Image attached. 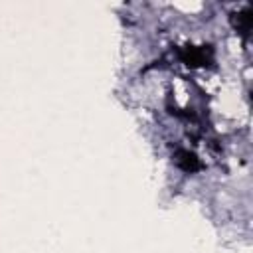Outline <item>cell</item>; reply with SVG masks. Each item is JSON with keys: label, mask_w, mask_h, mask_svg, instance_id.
<instances>
[{"label": "cell", "mask_w": 253, "mask_h": 253, "mask_svg": "<svg viewBox=\"0 0 253 253\" xmlns=\"http://www.w3.org/2000/svg\"><path fill=\"white\" fill-rule=\"evenodd\" d=\"M180 59L188 65V67H202V65H210L213 59V49L211 45H186L178 51Z\"/></svg>", "instance_id": "1"}, {"label": "cell", "mask_w": 253, "mask_h": 253, "mask_svg": "<svg viewBox=\"0 0 253 253\" xmlns=\"http://www.w3.org/2000/svg\"><path fill=\"white\" fill-rule=\"evenodd\" d=\"M174 162H176V166H178L180 170H184L186 174H194V172H198V170L204 168V164L200 162V158H198L194 152L184 150V148L176 150V154H174Z\"/></svg>", "instance_id": "2"}, {"label": "cell", "mask_w": 253, "mask_h": 253, "mask_svg": "<svg viewBox=\"0 0 253 253\" xmlns=\"http://www.w3.org/2000/svg\"><path fill=\"white\" fill-rule=\"evenodd\" d=\"M231 24H233V28H235L243 38H247L249 32H251V24H253L251 8H243L241 12L233 14V16H231Z\"/></svg>", "instance_id": "3"}]
</instances>
